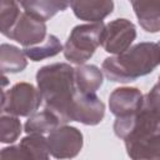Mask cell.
Returning <instances> with one entry per match:
<instances>
[{"label": "cell", "mask_w": 160, "mask_h": 160, "mask_svg": "<svg viewBox=\"0 0 160 160\" xmlns=\"http://www.w3.org/2000/svg\"><path fill=\"white\" fill-rule=\"evenodd\" d=\"M160 65V46L156 42L144 41L130 46L124 52L106 58L101 70L108 80L126 84L149 75Z\"/></svg>", "instance_id": "1"}, {"label": "cell", "mask_w": 160, "mask_h": 160, "mask_svg": "<svg viewBox=\"0 0 160 160\" xmlns=\"http://www.w3.org/2000/svg\"><path fill=\"white\" fill-rule=\"evenodd\" d=\"M36 84L45 109L54 112L60 122L65 124L68 106L78 91L75 69L66 62L45 65L36 72Z\"/></svg>", "instance_id": "2"}, {"label": "cell", "mask_w": 160, "mask_h": 160, "mask_svg": "<svg viewBox=\"0 0 160 160\" xmlns=\"http://www.w3.org/2000/svg\"><path fill=\"white\" fill-rule=\"evenodd\" d=\"M104 29L105 24L102 21L81 24L72 28L62 49L65 59L75 65L85 64L101 45Z\"/></svg>", "instance_id": "3"}, {"label": "cell", "mask_w": 160, "mask_h": 160, "mask_svg": "<svg viewBox=\"0 0 160 160\" xmlns=\"http://www.w3.org/2000/svg\"><path fill=\"white\" fill-rule=\"evenodd\" d=\"M42 104L39 89L30 82H16L9 90L2 91L1 112L16 116H30Z\"/></svg>", "instance_id": "4"}, {"label": "cell", "mask_w": 160, "mask_h": 160, "mask_svg": "<svg viewBox=\"0 0 160 160\" xmlns=\"http://www.w3.org/2000/svg\"><path fill=\"white\" fill-rule=\"evenodd\" d=\"M105 115V104L95 92L76 91L70 101L66 114L65 124L76 121L84 125H98L102 121Z\"/></svg>", "instance_id": "5"}, {"label": "cell", "mask_w": 160, "mask_h": 160, "mask_svg": "<svg viewBox=\"0 0 160 160\" xmlns=\"http://www.w3.org/2000/svg\"><path fill=\"white\" fill-rule=\"evenodd\" d=\"M48 142L52 158L71 159L81 151L84 135L78 128L62 124L49 134Z\"/></svg>", "instance_id": "6"}, {"label": "cell", "mask_w": 160, "mask_h": 160, "mask_svg": "<svg viewBox=\"0 0 160 160\" xmlns=\"http://www.w3.org/2000/svg\"><path fill=\"white\" fill-rule=\"evenodd\" d=\"M24 48L41 44L46 39V24L26 11H21L12 28L5 35Z\"/></svg>", "instance_id": "7"}, {"label": "cell", "mask_w": 160, "mask_h": 160, "mask_svg": "<svg viewBox=\"0 0 160 160\" xmlns=\"http://www.w3.org/2000/svg\"><path fill=\"white\" fill-rule=\"evenodd\" d=\"M136 39V28L128 19H115L105 25L101 46L109 54L118 55L128 50Z\"/></svg>", "instance_id": "8"}, {"label": "cell", "mask_w": 160, "mask_h": 160, "mask_svg": "<svg viewBox=\"0 0 160 160\" xmlns=\"http://www.w3.org/2000/svg\"><path fill=\"white\" fill-rule=\"evenodd\" d=\"M144 102V95L138 88H116L109 95V109L116 118L129 116L138 112Z\"/></svg>", "instance_id": "9"}, {"label": "cell", "mask_w": 160, "mask_h": 160, "mask_svg": "<svg viewBox=\"0 0 160 160\" xmlns=\"http://www.w3.org/2000/svg\"><path fill=\"white\" fill-rule=\"evenodd\" d=\"M126 154L134 160H160V132L124 140Z\"/></svg>", "instance_id": "10"}, {"label": "cell", "mask_w": 160, "mask_h": 160, "mask_svg": "<svg viewBox=\"0 0 160 160\" xmlns=\"http://www.w3.org/2000/svg\"><path fill=\"white\" fill-rule=\"evenodd\" d=\"M70 6L78 19L99 22L114 11V0H71Z\"/></svg>", "instance_id": "11"}, {"label": "cell", "mask_w": 160, "mask_h": 160, "mask_svg": "<svg viewBox=\"0 0 160 160\" xmlns=\"http://www.w3.org/2000/svg\"><path fill=\"white\" fill-rule=\"evenodd\" d=\"M140 26L150 34L160 31V0H129Z\"/></svg>", "instance_id": "12"}, {"label": "cell", "mask_w": 160, "mask_h": 160, "mask_svg": "<svg viewBox=\"0 0 160 160\" xmlns=\"http://www.w3.org/2000/svg\"><path fill=\"white\" fill-rule=\"evenodd\" d=\"M104 82V72L92 64H81L75 68V84L79 91L96 92Z\"/></svg>", "instance_id": "13"}, {"label": "cell", "mask_w": 160, "mask_h": 160, "mask_svg": "<svg viewBox=\"0 0 160 160\" xmlns=\"http://www.w3.org/2000/svg\"><path fill=\"white\" fill-rule=\"evenodd\" d=\"M70 4L71 0H28L21 9L32 16L46 21L59 11L66 10Z\"/></svg>", "instance_id": "14"}, {"label": "cell", "mask_w": 160, "mask_h": 160, "mask_svg": "<svg viewBox=\"0 0 160 160\" xmlns=\"http://www.w3.org/2000/svg\"><path fill=\"white\" fill-rule=\"evenodd\" d=\"M24 160H46L50 158V148L48 138L42 134H28L19 142Z\"/></svg>", "instance_id": "15"}, {"label": "cell", "mask_w": 160, "mask_h": 160, "mask_svg": "<svg viewBox=\"0 0 160 160\" xmlns=\"http://www.w3.org/2000/svg\"><path fill=\"white\" fill-rule=\"evenodd\" d=\"M0 66L2 74H16L28 66V60L24 50L2 42L0 45Z\"/></svg>", "instance_id": "16"}, {"label": "cell", "mask_w": 160, "mask_h": 160, "mask_svg": "<svg viewBox=\"0 0 160 160\" xmlns=\"http://www.w3.org/2000/svg\"><path fill=\"white\" fill-rule=\"evenodd\" d=\"M62 125L58 116L50 110L45 109L42 111H36L29 116L24 124V131L26 134H50L58 126Z\"/></svg>", "instance_id": "17"}, {"label": "cell", "mask_w": 160, "mask_h": 160, "mask_svg": "<svg viewBox=\"0 0 160 160\" xmlns=\"http://www.w3.org/2000/svg\"><path fill=\"white\" fill-rule=\"evenodd\" d=\"M62 49H64V46L60 42V40L58 39V36L50 34L46 36V39L41 44L24 48V52L28 59L36 62V61H41L44 59L52 58V56L58 55L60 51H62Z\"/></svg>", "instance_id": "18"}, {"label": "cell", "mask_w": 160, "mask_h": 160, "mask_svg": "<svg viewBox=\"0 0 160 160\" xmlns=\"http://www.w3.org/2000/svg\"><path fill=\"white\" fill-rule=\"evenodd\" d=\"M0 129H1L0 141L2 144L15 142L22 131V126L19 120V116L5 114V112H1V116H0Z\"/></svg>", "instance_id": "19"}, {"label": "cell", "mask_w": 160, "mask_h": 160, "mask_svg": "<svg viewBox=\"0 0 160 160\" xmlns=\"http://www.w3.org/2000/svg\"><path fill=\"white\" fill-rule=\"evenodd\" d=\"M142 108L148 109L149 111L160 118V76L158 84H155L152 89L146 95H144Z\"/></svg>", "instance_id": "20"}, {"label": "cell", "mask_w": 160, "mask_h": 160, "mask_svg": "<svg viewBox=\"0 0 160 160\" xmlns=\"http://www.w3.org/2000/svg\"><path fill=\"white\" fill-rule=\"evenodd\" d=\"M0 158L2 160H8V159H10V160H24L19 145H11L9 148L1 149Z\"/></svg>", "instance_id": "21"}, {"label": "cell", "mask_w": 160, "mask_h": 160, "mask_svg": "<svg viewBox=\"0 0 160 160\" xmlns=\"http://www.w3.org/2000/svg\"><path fill=\"white\" fill-rule=\"evenodd\" d=\"M158 44H159V46H160V41H159V42H158Z\"/></svg>", "instance_id": "22"}]
</instances>
